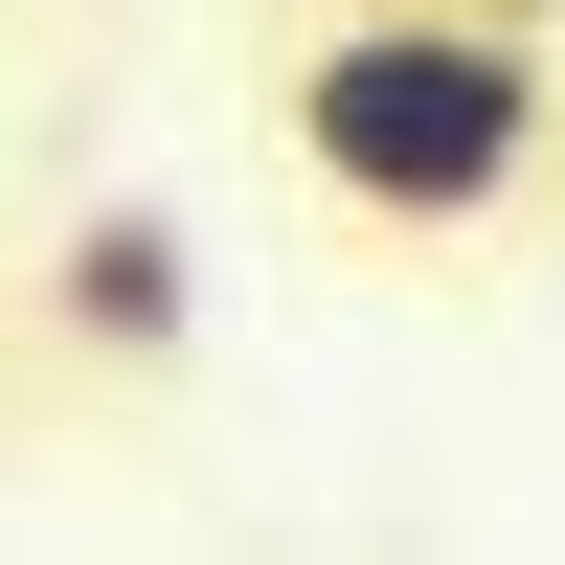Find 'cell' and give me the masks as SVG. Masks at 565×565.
Segmentation results:
<instances>
[{"mask_svg": "<svg viewBox=\"0 0 565 565\" xmlns=\"http://www.w3.org/2000/svg\"><path fill=\"white\" fill-rule=\"evenodd\" d=\"M271 136H295V181H317L340 226L476 249V226H521V181L565 159V23H498V0H362V23L295 45Z\"/></svg>", "mask_w": 565, "mask_h": 565, "instance_id": "6da1fadb", "label": "cell"}, {"mask_svg": "<svg viewBox=\"0 0 565 565\" xmlns=\"http://www.w3.org/2000/svg\"><path fill=\"white\" fill-rule=\"evenodd\" d=\"M45 340H90V362H181V340H204V249H181V204H68V249H45Z\"/></svg>", "mask_w": 565, "mask_h": 565, "instance_id": "7a4b0ae2", "label": "cell"}, {"mask_svg": "<svg viewBox=\"0 0 565 565\" xmlns=\"http://www.w3.org/2000/svg\"><path fill=\"white\" fill-rule=\"evenodd\" d=\"M498 23H565V0H498Z\"/></svg>", "mask_w": 565, "mask_h": 565, "instance_id": "3957f363", "label": "cell"}]
</instances>
